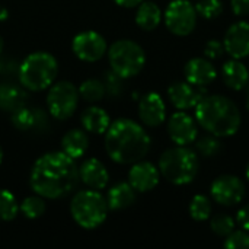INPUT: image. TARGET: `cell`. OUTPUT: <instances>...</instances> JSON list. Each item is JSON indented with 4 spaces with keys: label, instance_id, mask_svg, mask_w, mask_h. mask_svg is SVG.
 Returning <instances> with one entry per match:
<instances>
[{
    "label": "cell",
    "instance_id": "6da1fadb",
    "mask_svg": "<svg viewBox=\"0 0 249 249\" xmlns=\"http://www.w3.org/2000/svg\"><path fill=\"white\" fill-rule=\"evenodd\" d=\"M79 182V168L73 158L61 152L42 155L32 166L29 175L35 194L55 200L71 193Z\"/></svg>",
    "mask_w": 249,
    "mask_h": 249
},
{
    "label": "cell",
    "instance_id": "7a4b0ae2",
    "mask_svg": "<svg viewBox=\"0 0 249 249\" xmlns=\"http://www.w3.org/2000/svg\"><path fill=\"white\" fill-rule=\"evenodd\" d=\"M150 137L144 128L133 120L120 118L105 133V150L108 156L121 165L142 160L150 149Z\"/></svg>",
    "mask_w": 249,
    "mask_h": 249
},
{
    "label": "cell",
    "instance_id": "3957f363",
    "mask_svg": "<svg viewBox=\"0 0 249 249\" xmlns=\"http://www.w3.org/2000/svg\"><path fill=\"white\" fill-rule=\"evenodd\" d=\"M196 120L216 137L233 136L241 127V112L236 104L223 95H206L196 107Z\"/></svg>",
    "mask_w": 249,
    "mask_h": 249
},
{
    "label": "cell",
    "instance_id": "277c9868",
    "mask_svg": "<svg viewBox=\"0 0 249 249\" xmlns=\"http://www.w3.org/2000/svg\"><path fill=\"white\" fill-rule=\"evenodd\" d=\"M200 169V160L196 152L187 146H177L162 153L159 159V172L175 185H185L196 179Z\"/></svg>",
    "mask_w": 249,
    "mask_h": 249
},
{
    "label": "cell",
    "instance_id": "5b68a950",
    "mask_svg": "<svg viewBox=\"0 0 249 249\" xmlns=\"http://www.w3.org/2000/svg\"><path fill=\"white\" fill-rule=\"evenodd\" d=\"M58 73V64L54 55L45 51L29 54L19 67L20 85L34 92L50 88Z\"/></svg>",
    "mask_w": 249,
    "mask_h": 249
},
{
    "label": "cell",
    "instance_id": "8992f818",
    "mask_svg": "<svg viewBox=\"0 0 249 249\" xmlns=\"http://www.w3.org/2000/svg\"><path fill=\"white\" fill-rule=\"evenodd\" d=\"M73 220L83 229L99 228L108 214V203L98 190H83L74 194L70 203Z\"/></svg>",
    "mask_w": 249,
    "mask_h": 249
},
{
    "label": "cell",
    "instance_id": "52a82bcc",
    "mask_svg": "<svg viewBox=\"0 0 249 249\" xmlns=\"http://www.w3.org/2000/svg\"><path fill=\"white\" fill-rule=\"evenodd\" d=\"M108 60L114 73L123 79H128L137 76L143 70L146 54L137 42L131 39H120L109 47Z\"/></svg>",
    "mask_w": 249,
    "mask_h": 249
},
{
    "label": "cell",
    "instance_id": "ba28073f",
    "mask_svg": "<svg viewBox=\"0 0 249 249\" xmlns=\"http://www.w3.org/2000/svg\"><path fill=\"white\" fill-rule=\"evenodd\" d=\"M79 104V89L70 82L61 80L50 86L47 95V105L50 114L55 120L70 118Z\"/></svg>",
    "mask_w": 249,
    "mask_h": 249
},
{
    "label": "cell",
    "instance_id": "9c48e42d",
    "mask_svg": "<svg viewBox=\"0 0 249 249\" xmlns=\"http://www.w3.org/2000/svg\"><path fill=\"white\" fill-rule=\"evenodd\" d=\"M165 23L168 29L179 36L190 35L197 25V9L190 0H172L165 10Z\"/></svg>",
    "mask_w": 249,
    "mask_h": 249
},
{
    "label": "cell",
    "instance_id": "30bf717a",
    "mask_svg": "<svg viewBox=\"0 0 249 249\" xmlns=\"http://www.w3.org/2000/svg\"><path fill=\"white\" fill-rule=\"evenodd\" d=\"M71 50L74 55L88 63L101 60L107 53L105 38L95 31H85L77 34L71 41Z\"/></svg>",
    "mask_w": 249,
    "mask_h": 249
},
{
    "label": "cell",
    "instance_id": "8fae6325",
    "mask_svg": "<svg viewBox=\"0 0 249 249\" xmlns=\"http://www.w3.org/2000/svg\"><path fill=\"white\" fill-rule=\"evenodd\" d=\"M210 194L222 206H235L245 197V184L235 175H222L212 184Z\"/></svg>",
    "mask_w": 249,
    "mask_h": 249
},
{
    "label": "cell",
    "instance_id": "7c38bea8",
    "mask_svg": "<svg viewBox=\"0 0 249 249\" xmlns=\"http://www.w3.org/2000/svg\"><path fill=\"white\" fill-rule=\"evenodd\" d=\"M168 133L177 146H188L197 139V120L184 111L175 112L168 123Z\"/></svg>",
    "mask_w": 249,
    "mask_h": 249
},
{
    "label": "cell",
    "instance_id": "4fadbf2b",
    "mask_svg": "<svg viewBox=\"0 0 249 249\" xmlns=\"http://www.w3.org/2000/svg\"><path fill=\"white\" fill-rule=\"evenodd\" d=\"M225 51L232 58H245L249 55V22L239 20L231 25L223 38Z\"/></svg>",
    "mask_w": 249,
    "mask_h": 249
},
{
    "label": "cell",
    "instance_id": "5bb4252c",
    "mask_svg": "<svg viewBox=\"0 0 249 249\" xmlns=\"http://www.w3.org/2000/svg\"><path fill=\"white\" fill-rule=\"evenodd\" d=\"M168 95L175 108L185 111L196 108L207 93L204 86H196L190 82H174L168 89Z\"/></svg>",
    "mask_w": 249,
    "mask_h": 249
},
{
    "label": "cell",
    "instance_id": "9a60e30c",
    "mask_svg": "<svg viewBox=\"0 0 249 249\" xmlns=\"http://www.w3.org/2000/svg\"><path fill=\"white\" fill-rule=\"evenodd\" d=\"M159 178H160L159 168L144 160H139L133 163L128 172V182L139 193L152 191L159 184Z\"/></svg>",
    "mask_w": 249,
    "mask_h": 249
},
{
    "label": "cell",
    "instance_id": "2e32d148",
    "mask_svg": "<svg viewBox=\"0 0 249 249\" xmlns=\"http://www.w3.org/2000/svg\"><path fill=\"white\" fill-rule=\"evenodd\" d=\"M139 117L149 127L160 125L166 118V107L162 96L156 92L146 93L139 104Z\"/></svg>",
    "mask_w": 249,
    "mask_h": 249
},
{
    "label": "cell",
    "instance_id": "e0dca14e",
    "mask_svg": "<svg viewBox=\"0 0 249 249\" xmlns=\"http://www.w3.org/2000/svg\"><path fill=\"white\" fill-rule=\"evenodd\" d=\"M184 74H185L187 82H190L191 85L207 86L212 82H214L217 71L213 63H210L209 60L203 57H196V58H191L185 64Z\"/></svg>",
    "mask_w": 249,
    "mask_h": 249
},
{
    "label": "cell",
    "instance_id": "ac0fdd59",
    "mask_svg": "<svg viewBox=\"0 0 249 249\" xmlns=\"http://www.w3.org/2000/svg\"><path fill=\"white\" fill-rule=\"evenodd\" d=\"M79 178L89 188L99 191L108 185L109 174L101 160L92 158V159H88L82 163V166L79 169Z\"/></svg>",
    "mask_w": 249,
    "mask_h": 249
},
{
    "label": "cell",
    "instance_id": "d6986e66",
    "mask_svg": "<svg viewBox=\"0 0 249 249\" xmlns=\"http://www.w3.org/2000/svg\"><path fill=\"white\" fill-rule=\"evenodd\" d=\"M222 74L225 83L233 90H241L247 88L249 82L248 67L238 58H232L228 63H225L222 69Z\"/></svg>",
    "mask_w": 249,
    "mask_h": 249
},
{
    "label": "cell",
    "instance_id": "ffe728a7",
    "mask_svg": "<svg viewBox=\"0 0 249 249\" xmlns=\"http://www.w3.org/2000/svg\"><path fill=\"white\" fill-rule=\"evenodd\" d=\"M80 121L83 128L93 134H104L111 125V118L108 112L99 107L86 108L80 115Z\"/></svg>",
    "mask_w": 249,
    "mask_h": 249
},
{
    "label": "cell",
    "instance_id": "44dd1931",
    "mask_svg": "<svg viewBox=\"0 0 249 249\" xmlns=\"http://www.w3.org/2000/svg\"><path fill=\"white\" fill-rule=\"evenodd\" d=\"M89 147V139L83 130L74 128L69 130L61 139V149L66 155L73 158L74 160L82 158Z\"/></svg>",
    "mask_w": 249,
    "mask_h": 249
},
{
    "label": "cell",
    "instance_id": "7402d4cb",
    "mask_svg": "<svg viewBox=\"0 0 249 249\" xmlns=\"http://www.w3.org/2000/svg\"><path fill=\"white\" fill-rule=\"evenodd\" d=\"M136 201V190L130 182H120L108 191L107 203L111 210H124Z\"/></svg>",
    "mask_w": 249,
    "mask_h": 249
},
{
    "label": "cell",
    "instance_id": "603a6c76",
    "mask_svg": "<svg viewBox=\"0 0 249 249\" xmlns=\"http://www.w3.org/2000/svg\"><path fill=\"white\" fill-rule=\"evenodd\" d=\"M162 20V12L153 1H142L136 13V23L144 31H153Z\"/></svg>",
    "mask_w": 249,
    "mask_h": 249
},
{
    "label": "cell",
    "instance_id": "cb8c5ba5",
    "mask_svg": "<svg viewBox=\"0 0 249 249\" xmlns=\"http://www.w3.org/2000/svg\"><path fill=\"white\" fill-rule=\"evenodd\" d=\"M25 92L12 83L0 85V108L3 111H15L25 104Z\"/></svg>",
    "mask_w": 249,
    "mask_h": 249
},
{
    "label": "cell",
    "instance_id": "d4e9b609",
    "mask_svg": "<svg viewBox=\"0 0 249 249\" xmlns=\"http://www.w3.org/2000/svg\"><path fill=\"white\" fill-rule=\"evenodd\" d=\"M107 89L104 82L98 79H88L79 88V95L88 102H98L104 98Z\"/></svg>",
    "mask_w": 249,
    "mask_h": 249
},
{
    "label": "cell",
    "instance_id": "484cf974",
    "mask_svg": "<svg viewBox=\"0 0 249 249\" xmlns=\"http://www.w3.org/2000/svg\"><path fill=\"white\" fill-rule=\"evenodd\" d=\"M19 210L23 213L25 217L28 219H38L41 217L45 210H47V206H45V201H44V197L41 196H31V197H26L20 206H19Z\"/></svg>",
    "mask_w": 249,
    "mask_h": 249
},
{
    "label": "cell",
    "instance_id": "4316f807",
    "mask_svg": "<svg viewBox=\"0 0 249 249\" xmlns=\"http://www.w3.org/2000/svg\"><path fill=\"white\" fill-rule=\"evenodd\" d=\"M18 213L19 204L16 201V197L7 190H0V220H13Z\"/></svg>",
    "mask_w": 249,
    "mask_h": 249
},
{
    "label": "cell",
    "instance_id": "83f0119b",
    "mask_svg": "<svg viewBox=\"0 0 249 249\" xmlns=\"http://www.w3.org/2000/svg\"><path fill=\"white\" fill-rule=\"evenodd\" d=\"M12 124L20 131H28L36 124V114L22 105L18 109L12 111Z\"/></svg>",
    "mask_w": 249,
    "mask_h": 249
},
{
    "label": "cell",
    "instance_id": "f1b7e54d",
    "mask_svg": "<svg viewBox=\"0 0 249 249\" xmlns=\"http://www.w3.org/2000/svg\"><path fill=\"white\" fill-rule=\"evenodd\" d=\"M212 210H213L212 201L206 196L198 194L190 203V216L197 222L207 220L212 214Z\"/></svg>",
    "mask_w": 249,
    "mask_h": 249
},
{
    "label": "cell",
    "instance_id": "f546056e",
    "mask_svg": "<svg viewBox=\"0 0 249 249\" xmlns=\"http://www.w3.org/2000/svg\"><path fill=\"white\" fill-rule=\"evenodd\" d=\"M196 9L204 19H216L223 13V3L220 0H200Z\"/></svg>",
    "mask_w": 249,
    "mask_h": 249
},
{
    "label": "cell",
    "instance_id": "4dcf8cb0",
    "mask_svg": "<svg viewBox=\"0 0 249 249\" xmlns=\"http://www.w3.org/2000/svg\"><path fill=\"white\" fill-rule=\"evenodd\" d=\"M210 226H212V231L216 235H219L222 238H226L235 231V220L228 214H219V216L212 219Z\"/></svg>",
    "mask_w": 249,
    "mask_h": 249
},
{
    "label": "cell",
    "instance_id": "1f68e13d",
    "mask_svg": "<svg viewBox=\"0 0 249 249\" xmlns=\"http://www.w3.org/2000/svg\"><path fill=\"white\" fill-rule=\"evenodd\" d=\"M220 149H222V143H220L219 137H216L213 134L206 136L197 142V150L204 158H212V156L217 155L220 152Z\"/></svg>",
    "mask_w": 249,
    "mask_h": 249
},
{
    "label": "cell",
    "instance_id": "d6a6232c",
    "mask_svg": "<svg viewBox=\"0 0 249 249\" xmlns=\"http://www.w3.org/2000/svg\"><path fill=\"white\" fill-rule=\"evenodd\" d=\"M225 248L228 249H249L248 231H233L229 236H226Z\"/></svg>",
    "mask_w": 249,
    "mask_h": 249
},
{
    "label": "cell",
    "instance_id": "836d02e7",
    "mask_svg": "<svg viewBox=\"0 0 249 249\" xmlns=\"http://www.w3.org/2000/svg\"><path fill=\"white\" fill-rule=\"evenodd\" d=\"M123 77H120L117 73H114L112 70L109 73H107V77H105V89L111 93V95H120L121 93V89H123V83H121Z\"/></svg>",
    "mask_w": 249,
    "mask_h": 249
},
{
    "label": "cell",
    "instance_id": "e575fe53",
    "mask_svg": "<svg viewBox=\"0 0 249 249\" xmlns=\"http://www.w3.org/2000/svg\"><path fill=\"white\" fill-rule=\"evenodd\" d=\"M223 53H225V45H223V42H220L217 39L209 41L204 47V54L209 58H219Z\"/></svg>",
    "mask_w": 249,
    "mask_h": 249
},
{
    "label": "cell",
    "instance_id": "d590c367",
    "mask_svg": "<svg viewBox=\"0 0 249 249\" xmlns=\"http://www.w3.org/2000/svg\"><path fill=\"white\" fill-rule=\"evenodd\" d=\"M231 6L236 16L249 15V0H231Z\"/></svg>",
    "mask_w": 249,
    "mask_h": 249
},
{
    "label": "cell",
    "instance_id": "8d00e7d4",
    "mask_svg": "<svg viewBox=\"0 0 249 249\" xmlns=\"http://www.w3.org/2000/svg\"><path fill=\"white\" fill-rule=\"evenodd\" d=\"M236 222L239 223V226H242V229L248 231L249 232V204L244 206L238 214H236Z\"/></svg>",
    "mask_w": 249,
    "mask_h": 249
},
{
    "label": "cell",
    "instance_id": "74e56055",
    "mask_svg": "<svg viewBox=\"0 0 249 249\" xmlns=\"http://www.w3.org/2000/svg\"><path fill=\"white\" fill-rule=\"evenodd\" d=\"M118 6H121V7H136V6H139L142 1H144V0H114Z\"/></svg>",
    "mask_w": 249,
    "mask_h": 249
},
{
    "label": "cell",
    "instance_id": "f35d334b",
    "mask_svg": "<svg viewBox=\"0 0 249 249\" xmlns=\"http://www.w3.org/2000/svg\"><path fill=\"white\" fill-rule=\"evenodd\" d=\"M247 108L249 109V82L247 85Z\"/></svg>",
    "mask_w": 249,
    "mask_h": 249
},
{
    "label": "cell",
    "instance_id": "ab89813d",
    "mask_svg": "<svg viewBox=\"0 0 249 249\" xmlns=\"http://www.w3.org/2000/svg\"><path fill=\"white\" fill-rule=\"evenodd\" d=\"M1 51H3V39L0 36V54H1Z\"/></svg>",
    "mask_w": 249,
    "mask_h": 249
},
{
    "label": "cell",
    "instance_id": "60d3db41",
    "mask_svg": "<svg viewBox=\"0 0 249 249\" xmlns=\"http://www.w3.org/2000/svg\"><path fill=\"white\" fill-rule=\"evenodd\" d=\"M1 160H3V150H1V147H0V163H1Z\"/></svg>",
    "mask_w": 249,
    "mask_h": 249
},
{
    "label": "cell",
    "instance_id": "b9f144b4",
    "mask_svg": "<svg viewBox=\"0 0 249 249\" xmlns=\"http://www.w3.org/2000/svg\"><path fill=\"white\" fill-rule=\"evenodd\" d=\"M247 178H248V181H249V163H248V166H247Z\"/></svg>",
    "mask_w": 249,
    "mask_h": 249
},
{
    "label": "cell",
    "instance_id": "7bdbcfd3",
    "mask_svg": "<svg viewBox=\"0 0 249 249\" xmlns=\"http://www.w3.org/2000/svg\"><path fill=\"white\" fill-rule=\"evenodd\" d=\"M0 10H1V6H0Z\"/></svg>",
    "mask_w": 249,
    "mask_h": 249
}]
</instances>
